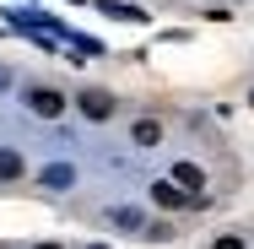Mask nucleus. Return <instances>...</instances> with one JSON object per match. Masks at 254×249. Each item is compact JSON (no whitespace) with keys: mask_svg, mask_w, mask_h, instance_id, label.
Here are the masks:
<instances>
[{"mask_svg":"<svg viewBox=\"0 0 254 249\" xmlns=\"http://www.w3.org/2000/svg\"><path fill=\"white\" fill-rule=\"evenodd\" d=\"M130 141H135V147H157V141H162V125H157V119H135V125H130Z\"/></svg>","mask_w":254,"mask_h":249,"instance_id":"nucleus-5","label":"nucleus"},{"mask_svg":"<svg viewBox=\"0 0 254 249\" xmlns=\"http://www.w3.org/2000/svg\"><path fill=\"white\" fill-rule=\"evenodd\" d=\"M173 184L190 195V190H205V173L195 168V163H179V168H173Z\"/></svg>","mask_w":254,"mask_h":249,"instance_id":"nucleus-4","label":"nucleus"},{"mask_svg":"<svg viewBox=\"0 0 254 249\" xmlns=\"http://www.w3.org/2000/svg\"><path fill=\"white\" fill-rule=\"evenodd\" d=\"M211 249H249V244H244L238 233H222V239H216V244H211Z\"/></svg>","mask_w":254,"mask_h":249,"instance_id":"nucleus-9","label":"nucleus"},{"mask_svg":"<svg viewBox=\"0 0 254 249\" xmlns=\"http://www.w3.org/2000/svg\"><path fill=\"white\" fill-rule=\"evenodd\" d=\"M114 222H119V228H141V211H130V206H125V211H114Z\"/></svg>","mask_w":254,"mask_h":249,"instance_id":"nucleus-8","label":"nucleus"},{"mask_svg":"<svg viewBox=\"0 0 254 249\" xmlns=\"http://www.w3.org/2000/svg\"><path fill=\"white\" fill-rule=\"evenodd\" d=\"M152 200L157 206H168V211H179V206H200V195H184L173 179H162V184H152Z\"/></svg>","mask_w":254,"mask_h":249,"instance_id":"nucleus-2","label":"nucleus"},{"mask_svg":"<svg viewBox=\"0 0 254 249\" xmlns=\"http://www.w3.org/2000/svg\"><path fill=\"white\" fill-rule=\"evenodd\" d=\"M81 114H87V119H114V98H108V92H98V87H92V92H81Z\"/></svg>","mask_w":254,"mask_h":249,"instance_id":"nucleus-3","label":"nucleus"},{"mask_svg":"<svg viewBox=\"0 0 254 249\" xmlns=\"http://www.w3.org/2000/svg\"><path fill=\"white\" fill-rule=\"evenodd\" d=\"M249 103H254V98H249Z\"/></svg>","mask_w":254,"mask_h":249,"instance_id":"nucleus-12","label":"nucleus"},{"mask_svg":"<svg viewBox=\"0 0 254 249\" xmlns=\"http://www.w3.org/2000/svg\"><path fill=\"white\" fill-rule=\"evenodd\" d=\"M103 11H108V16H119V22H141V11H135V5H103Z\"/></svg>","mask_w":254,"mask_h":249,"instance_id":"nucleus-7","label":"nucleus"},{"mask_svg":"<svg viewBox=\"0 0 254 249\" xmlns=\"http://www.w3.org/2000/svg\"><path fill=\"white\" fill-rule=\"evenodd\" d=\"M0 179H22V152L0 147Z\"/></svg>","mask_w":254,"mask_h":249,"instance_id":"nucleus-6","label":"nucleus"},{"mask_svg":"<svg viewBox=\"0 0 254 249\" xmlns=\"http://www.w3.org/2000/svg\"><path fill=\"white\" fill-rule=\"evenodd\" d=\"M27 108H33L38 119H60V114H65V92H54V87H27Z\"/></svg>","mask_w":254,"mask_h":249,"instance_id":"nucleus-1","label":"nucleus"},{"mask_svg":"<svg viewBox=\"0 0 254 249\" xmlns=\"http://www.w3.org/2000/svg\"><path fill=\"white\" fill-rule=\"evenodd\" d=\"M87 249H103V244H87Z\"/></svg>","mask_w":254,"mask_h":249,"instance_id":"nucleus-11","label":"nucleus"},{"mask_svg":"<svg viewBox=\"0 0 254 249\" xmlns=\"http://www.w3.org/2000/svg\"><path fill=\"white\" fill-rule=\"evenodd\" d=\"M38 249H60V244H38Z\"/></svg>","mask_w":254,"mask_h":249,"instance_id":"nucleus-10","label":"nucleus"}]
</instances>
